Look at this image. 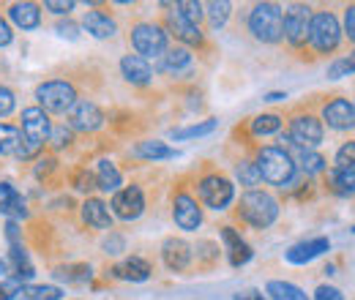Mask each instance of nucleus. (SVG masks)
Returning <instances> with one entry per match:
<instances>
[{"instance_id":"1","label":"nucleus","mask_w":355,"mask_h":300,"mask_svg":"<svg viewBox=\"0 0 355 300\" xmlns=\"http://www.w3.org/2000/svg\"><path fill=\"white\" fill-rule=\"evenodd\" d=\"M254 167H257L260 177H263L266 183L279 186V188L293 186V183H295V177H298V170H295L293 159L287 156V150L273 148V145H268V148H263V150L257 153Z\"/></svg>"},{"instance_id":"2","label":"nucleus","mask_w":355,"mask_h":300,"mask_svg":"<svg viewBox=\"0 0 355 300\" xmlns=\"http://www.w3.org/2000/svg\"><path fill=\"white\" fill-rule=\"evenodd\" d=\"M249 30L263 44L282 42L284 39V11L276 3H257L249 14Z\"/></svg>"},{"instance_id":"3","label":"nucleus","mask_w":355,"mask_h":300,"mask_svg":"<svg viewBox=\"0 0 355 300\" xmlns=\"http://www.w3.org/2000/svg\"><path fill=\"white\" fill-rule=\"evenodd\" d=\"M238 215H241L246 224H252L254 229H268V227L276 221V215H279V202H276L268 191L252 188V191H246V194L241 197V202H238Z\"/></svg>"},{"instance_id":"4","label":"nucleus","mask_w":355,"mask_h":300,"mask_svg":"<svg viewBox=\"0 0 355 300\" xmlns=\"http://www.w3.org/2000/svg\"><path fill=\"white\" fill-rule=\"evenodd\" d=\"M342 42V28H339V19L331 14V11H317V14H311V25H309V44L317 49V52H322V55H328V52H334L336 46Z\"/></svg>"},{"instance_id":"5","label":"nucleus","mask_w":355,"mask_h":300,"mask_svg":"<svg viewBox=\"0 0 355 300\" xmlns=\"http://www.w3.org/2000/svg\"><path fill=\"white\" fill-rule=\"evenodd\" d=\"M36 98L44 112H69L77 101V90L66 80H49L36 87Z\"/></svg>"},{"instance_id":"6","label":"nucleus","mask_w":355,"mask_h":300,"mask_svg":"<svg viewBox=\"0 0 355 300\" xmlns=\"http://www.w3.org/2000/svg\"><path fill=\"white\" fill-rule=\"evenodd\" d=\"M132 46L139 58H162L167 52V33L153 22H139L132 30Z\"/></svg>"},{"instance_id":"7","label":"nucleus","mask_w":355,"mask_h":300,"mask_svg":"<svg viewBox=\"0 0 355 300\" xmlns=\"http://www.w3.org/2000/svg\"><path fill=\"white\" fill-rule=\"evenodd\" d=\"M197 191H200V200L211 211H227L232 205V200H235V186L224 175H208V177H202L200 186H197Z\"/></svg>"},{"instance_id":"8","label":"nucleus","mask_w":355,"mask_h":300,"mask_svg":"<svg viewBox=\"0 0 355 300\" xmlns=\"http://www.w3.org/2000/svg\"><path fill=\"white\" fill-rule=\"evenodd\" d=\"M309 25H311V8L304 3H293L284 11V39L293 46H304L309 42Z\"/></svg>"},{"instance_id":"9","label":"nucleus","mask_w":355,"mask_h":300,"mask_svg":"<svg viewBox=\"0 0 355 300\" xmlns=\"http://www.w3.org/2000/svg\"><path fill=\"white\" fill-rule=\"evenodd\" d=\"M49 134H52V123H49V115L42 107L22 109V139L25 142L44 148V142H49Z\"/></svg>"},{"instance_id":"10","label":"nucleus","mask_w":355,"mask_h":300,"mask_svg":"<svg viewBox=\"0 0 355 300\" xmlns=\"http://www.w3.org/2000/svg\"><path fill=\"white\" fill-rule=\"evenodd\" d=\"M104 126V112L88 101V98H77L74 104H71V109H69V129L74 131H96Z\"/></svg>"},{"instance_id":"11","label":"nucleus","mask_w":355,"mask_h":300,"mask_svg":"<svg viewBox=\"0 0 355 300\" xmlns=\"http://www.w3.org/2000/svg\"><path fill=\"white\" fill-rule=\"evenodd\" d=\"M145 211V197H142V188L139 186H126L121 191H115L112 197V213L123 221H134L139 218Z\"/></svg>"},{"instance_id":"12","label":"nucleus","mask_w":355,"mask_h":300,"mask_svg":"<svg viewBox=\"0 0 355 300\" xmlns=\"http://www.w3.org/2000/svg\"><path fill=\"white\" fill-rule=\"evenodd\" d=\"M282 150H287V156L293 159V164H295V170L306 172V175H317V172L325 170V159L317 153V150H311V148H301V145H295L287 134L282 136Z\"/></svg>"},{"instance_id":"13","label":"nucleus","mask_w":355,"mask_h":300,"mask_svg":"<svg viewBox=\"0 0 355 300\" xmlns=\"http://www.w3.org/2000/svg\"><path fill=\"white\" fill-rule=\"evenodd\" d=\"M295 145H301V148H317L320 142H322V123L317 121V118H311V115H295L293 118V123H290V134H287Z\"/></svg>"},{"instance_id":"14","label":"nucleus","mask_w":355,"mask_h":300,"mask_svg":"<svg viewBox=\"0 0 355 300\" xmlns=\"http://www.w3.org/2000/svg\"><path fill=\"white\" fill-rule=\"evenodd\" d=\"M173 218H175V224L180 227V229L194 232V229L202 224V208L197 205L194 197H189V194H178L175 202H173Z\"/></svg>"},{"instance_id":"15","label":"nucleus","mask_w":355,"mask_h":300,"mask_svg":"<svg viewBox=\"0 0 355 300\" xmlns=\"http://www.w3.org/2000/svg\"><path fill=\"white\" fill-rule=\"evenodd\" d=\"M162 257H164V265H167L170 270L183 273V270H189V265H191V259H194V252H191V246H189L186 240H180V238H167L164 246H162Z\"/></svg>"},{"instance_id":"16","label":"nucleus","mask_w":355,"mask_h":300,"mask_svg":"<svg viewBox=\"0 0 355 300\" xmlns=\"http://www.w3.org/2000/svg\"><path fill=\"white\" fill-rule=\"evenodd\" d=\"M322 118L328 121V126L336 131H347L355 126V107L347 98H334L325 104L322 109Z\"/></svg>"},{"instance_id":"17","label":"nucleus","mask_w":355,"mask_h":300,"mask_svg":"<svg viewBox=\"0 0 355 300\" xmlns=\"http://www.w3.org/2000/svg\"><path fill=\"white\" fill-rule=\"evenodd\" d=\"M222 240H224V249H227V254H230V265L232 267H241V265H246L249 259H252V246L232 229V227H222Z\"/></svg>"},{"instance_id":"18","label":"nucleus","mask_w":355,"mask_h":300,"mask_svg":"<svg viewBox=\"0 0 355 300\" xmlns=\"http://www.w3.org/2000/svg\"><path fill=\"white\" fill-rule=\"evenodd\" d=\"M121 71L126 77V82L132 85H148L153 80V71H150V63L139 55H123L121 58Z\"/></svg>"},{"instance_id":"19","label":"nucleus","mask_w":355,"mask_h":300,"mask_svg":"<svg viewBox=\"0 0 355 300\" xmlns=\"http://www.w3.org/2000/svg\"><path fill=\"white\" fill-rule=\"evenodd\" d=\"M331 249L328 238H314V240H304V243H295L290 252H287V262L293 265H306L311 259H317L320 254H325Z\"/></svg>"},{"instance_id":"20","label":"nucleus","mask_w":355,"mask_h":300,"mask_svg":"<svg viewBox=\"0 0 355 300\" xmlns=\"http://www.w3.org/2000/svg\"><path fill=\"white\" fill-rule=\"evenodd\" d=\"M36 276V270H33V265H31V257H28V252L22 249V243L19 240H14L11 243V267H8V279H14V281H31Z\"/></svg>"},{"instance_id":"21","label":"nucleus","mask_w":355,"mask_h":300,"mask_svg":"<svg viewBox=\"0 0 355 300\" xmlns=\"http://www.w3.org/2000/svg\"><path fill=\"white\" fill-rule=\"evenodd\" d=\"M8 17L22 30H36L42 25V8L36 3H14L8 8Z\"/></svg>"},{"instance_id":"22","label":"nucleus","mask_w":355,"mask_h":300,"mask_svg":"<svg viewBox=\"0 0 355 300\" xmlns=\"http://www.w3.org/2000/svg\"><path fill=\"white\" fill-rule=\"evenodd\" d=\"M112 273L118 276V279H123V281H148L150 279V273H153V267H150V262L142 257H129L123 259L121 265H115L112 267Z\"/></svg>"},{"instance_id":"23","label":"nucleus","mask_w":355,"mask_h":300,"mask_svg":"<svg viewBox=\"0 0 355 300\" xmlns=\"http://www.w3.org/2000/svg\"><path fill=\"white\" fill-rule=\"evenodd\" d=\"M167 28H170V33H173L175 39H180L183 44H191V46H200V44H202L200 28L191 25V22H186L178 11H170V17H167Z\"/></svg>"},{"instance_id":"24","label":"nucleus","mask_w":355,"mask_h":300,"mask_svg":"<svg viewBox=\"0 0 355 300\" xmlns=\"http://www.w3.org/2000/svg\"><path fill=\"white\" fill-rule=\"evenodd\" d=\"M83 25H85V30H88L93 39H112L115 30H118V25L104 11H85Z\"/></svg>"},{"instance_id":"25","label":"nucleus","mask_w":355,"mask_h":300,"mask_svg":"<svg viewBox=\"0 0 355 300\" xmlns=\"http://www.w3.org/2000/svg\"><path fill=\"white\" fill-rule=\"evenodd\" d=\"M189 66H191V52L186 46H167V52L162 55L159 71H164V74H180Z\"/></svg>"},{"instance_id":"26","label":"nucleus","mask_w":355,"mask_h":300,"mask_svg":"<svg viewBox=\"0 0 355 300\" xmlns=\"http://www.w3.org/2000/svg\"><path fill=\"white\" fill-rule=\"evenodd\" d=\"M83 221L93 227V229H107L112 227V215H110V208L101 202V200H88L83 205Z\"/></svg>"},{"instance_id":"27","label":"nucleus","mask_w":355,"mask_h":300,"mask_svg":"<svg viewBox=\"0 0 355 300\" xmlns=\"http://www.w3.org/2000/svg\"><path fill=\"white\" fill-rule=\"evenodd\" d=\"M96 188L101 191H121V172L112 161H98L96 167Z\"/></svg>"},{"instance_id":"28","label":"nucleus","mask_w":355,"mask_h":300,"mask_svg":"<svg viewBox=\"0 0 355 300\" xmlns=\"http://www.w3.org/2000/svg\"><path fill=\"white\" fill-rule=\"evenodd\" d=\"M266 295L270 300H309L301 287H295L290 281H268Z\"/></svg>"},{"instance_id":"29","label":"nucleus","mask_w":355,"mask_h":300,"mask_svg":"<svg viewBox=\"0 0 355 300\" xmlns=\"http://www.w3.org/2000/svg\"><path fill=\"white\" fill-rule=\"evenodd\" d=\"M60 298H63V290L60 287H52V284H28L17 295V300H60Z\"/></svg>"},{"instance_id":"30","label":"nucleus","mask_w":355,"mask_h":300,"mask_svg":"<svg viewBox=\"0 0 355 300\" xmlns=\"http://www.w3.org/2000/svg\"><path fill=\"white\" fill-rule=\"evenodd\" d=\"M134 153H137L139 159H148V161H162V159H173V156H178L170 145L156 142V139H153V142H139Z\"/></svg>"},{"instance_id":"31","label":"nucleus","mask_w":355,"mask_h":300,"mask_svg":"<svg viewBox=\"0 0 355 300\" xmlns=\"http://www.w3.org/2000/svg\"><path fill=\"white\" fill-rule=\"evenodd\" d=\"M331 188L342 197H350L355 194V170H342V167H334L331 170Z\"/></svg>"},{"instance_id":"32","label":"nucleus","mask_w":355,"mask_h":300,"mask_svg":"<svg viewBox=\"0 0 355 300\" xmlns=\"http://www.w3.org/2000/svg\"><path fill=\"white\" fill-rule=\"evenodd\" d=\"M55 276L63 279V281H69V284H83V281H90L93 267L85 265V262H74V265H63V267H58Z\"/></svg>"},{"instance_id":"33","label":"nucleus","mask_w":355,"mask_h":300,"mask_svg":"<svg viewBox=\"0 0 355 300\" xmlns=\"http://www.w3.org/2000/svg\"><path fill=\"white\" fill-rule=\"evenodd\" d=\"M19 145H22V131L8 123H0V156H17Z\"/></svg>"},{"instance_id":"34","label":"nucleus","mask_w":355,"mask_h":300,"mask_svg":"<svg viewBox=\"0 0 355 300\" xmlns=\"http://www.w3.org/2000/svg\"><path fill=\"white\" fill-rule=\"evenodd\" d=\"M205 8H208L205 14H208V19H211V28H214V30L224 28V22L230 19V11H232V6H230L227 0H216V3H208Z\"/></svg>"},{"instance_id":"35","label":"nucleus","mask_w":355,"mask_h":300,"mask_svg":"<svg viewBox=\"0 0 355 300\" xmlns=\"http://www.w3.org/2000/svg\"><path fill=\"white\" fill-rule=\"evenodd\" d=\"M0 213L14 215V218H25V215H28L25 200L19 197V191H14V194H8V197H0Z\"/></svg>"},{"instance_id":"36","label":"nucleus","mask_w":355,"mask_h":300,"mask_svg":"<svg viewBox=\"0 0 355 300\" xmlns=\"http://www.w3.org/2000/svg\"><path fill=\"white\" fill-rule=\"evenodd\" d=\"M279 129H282V118L273 115V112L254 118V123H252V134L254 136H268V134H276Z\"/></svg>"},{"instance_id":"37","label":"nucleus","mask_w":355,"mask_h":300,"mask_svg":"<svg viewBox=\"0 0 355 300\" xmlns=\"http://www.w3.org/2000/svg\"><path fill=\"white\" fill-rule=\"evenodd\" d=\"M205 6L202 3H194V0H180V3H175V11L186 19V22H191V25H200V19H202V11Z\"/></svg>"},{"instance_id":"38","label":"nucleus","mask_w":355,"mask_h":300,"mask_svg":"<svg viewBox=\"0 0 355 300\" xmlns=\"http://www.w3.org/2000/svg\"><path fill=\"white\" fill-rule=\"evenodd\" d=\"M347 74H355V52H350L347 58L334 60V63L328 66V77H331V80H342V77H347Z\"/></svg>"},{"instance_id":"39","label":"nucleus","mask_w":355,"mask_h":300,"mask_svg":"<svg viewBox=\"0 0 355 300\" xmlns=\"http://www.w3.org/2000/svg\"><path fill=\"white\" fill-rule=\"evenodd\" d=\"M235 175H238V180H241V186H257L263 177H260V172H257V167L252 164V161H241L238 167H235Z\"/></svg>"},{"instance_id":"40","label":"nucleus","mask_w":355,"mask_h":300,"mask_svg":"<svg viewBox=\"0 0 355 300\" xmlns=\"http://www.w3.org/2000/svg\"><path fill=\"white\" fill-rule=\"evenodd\" d=\"M216 129V121H202L197 126H186V129H178L173 131V139H189V136H205L211 131Z\"/></svg>"},{"instance_id":"41","label":"nucleus","mask_w":355,"mask_h":300,"mask_svg":"<svg viewBox=\"0 0 355 300\" xmlns=\"http://www.w3.org/2000/svg\"><path fill=\"white\" fill-rule=\"evenodd\" d=\"M336 167L342 170H355V142H345L336 150Z\"/></svg>"},{"instance_id":"42","label":"nucleus","mask_w":355,"mask_h":300,"mask_svg":"<svg viewBox=\"0 0 355 300\" xmlns=\"http://www.w3.org/2000/svg\"><path fill=\"white\" fill-rule=\"evenodd\" d=\"M71 183H74V188H77V191L90 194V191L96 188V175L88 172V170H77L74 172V177H71Z\"/></svg>"},{"instance_id":"43","label":"nucleus","mask_w":355,"mask_h":300,"mask_svg":"<svg viewBox=\"0 0 355 300\" xmlns=\"http://www.w3.org/2000/svg\"><path fill=\"white\" fill-rule=\"evenodd\" d=\"M49 142H52V148H66L69 142H71V129H66V126H52V134H49Z\"/></svg>"},{"instance_id":"44","label":"nucleus","mask_w":355,"mask_h":300,"mask_svg":"<svg viewBox=\"0 0 355 300\" xmlns=\"http://www.w3.org/2000/svg\"><path fill=\"white\" fill-rule=\"evenodd\" d=\"M205 259L208 265H214L216 259H219V246L216 243H211V240H202V243H197V259Z\"/></svg>"},{"instance_id":"45","label":"nucleus","mask_w":355,"mask_h":300,"mask_svg":"<svg viewBox=\"0 0 355 300\" xmlns=\"http://www.w3.org/2000/svg\"><path fill=\"white\" fill-rule=\"evenodd\" d=\"M22 287H25V284H19V281H14V279H6V281L0 284V300H14L19 295Z\"/></svg>"},{"instance_id":"46","label":"nucleus","mask_w":355,"mask_h":300,"mask_svg":"<svg viewBox=\"0 0 355 300\" xmlns=\"http://www.w3.org/2000/svg\"><path fill=\"white\" fill-rule=\"evenodd\" d=\"M14 104H17L14 93H11L6 85H0V118H6V115L14 109Z\"/></svg>"},{"instance_id":"47","label":"nucleus","mask_w":355,"mask_h":300,"mask_svg":"<svg viewBox=\"0 0 355 300\" xmlns=\"http://www.w3.org/2000/svg\"><path fill=\"white\" fill-rule=\"evenodd\" d=\"M44 8L52 11V14H60V17H63V14H69V11L74 8V3H71V0H46Z\"/></svg>"},{"instance_id":"48","label":"nucleus","mask_w":355,"mask_h":300,"mask_svg":"<svg viewBox=\"0 0 355 300\" xmlns=\"http://www.w3.org/2000/svg\"><path fill=\"white\" fill-rule=\"evenodd\" d=\"M55 30H58L63 39H69V42H77V39H80V28H77L74 22H60Z\"/></svg>"},{"instance_id":"49","label":"nucleus","mask_w":355,"mask_h":300,"mask_svg":"<svg viewBox=\"0 0 355 300\" xmlns=\"http://www.w3.org/2000/svg\"><path fill=\"white\" fill-rule=\"evenodd\" d=\"M55 167H58V161H55V159H42V161H39V167H36V177L44 183L46 177L55 172Z\"/></svg>"},{"instance_id":"50","label":"nucleus","mask_w":355,"mask_h":300,"mask_svg":"<svg viewBox=\"0 0 355 300\" xmlns=\"http://www.w3.org/2000/svg\"><path fill=\"white\" fill-rule=\"evenodd\" d=\"M314 300H345L342 298V292L336 290V287H317V292H314Z\"/></svg>"},{"instance_id":"51","label":"nucleus","mask_w":355,"mask_h":300,"mask_svg":"<svg viewBox=\"0 0 355 300\" xmlns=\"http://www.w3.org/2000/svg\"><path fill=\"white\" fill-rule=\"evenodd\" d=\"M345 33L350 42H355V6H347L345 11Z\"/></svg>"},{"instance_id":"52","label":"nucleus","mask_w":355,"mask_h":300,"mask_svg":"<svg viewBox=\"0 0 355 300\" xmlns=\"http://www.w3.org/2000/svg\"><path fill=\"white\" fill-rule=\"evenodd\" d=\"M104 249H107V254H121L123 252V238L121 235H110L104 240Z\"/></svg>"},{"instance_id":"53","label":"nucleus","mask_w":355,"mask_h":300,"mask_svg":"<svg viewBox=\"0 0 355 300\" xmlns=\"http://www.w3.org/2000/svg\"><path fill=\"white\" fill-rule=\"evenodd\" d=\"M14 39V33H11V28H8V22L0 17V46H8Z\"/></svg>"},{"instance_id":"54","label":"nucleus","mask_w":355,"mask_h":300,"mask_svg":"<svg viewBox=\"0 0 355 300\" xmlns=\"http://www.w3.org/2000/svg\"><path fill=\"white\" fill-rule=\"evenodd\" d=\"M235 300H268L260 290H246V292H238Z\"/></svg>"},{"instance_id":"55","label":"nucleus","mask_w":355,"mask_h":300,"mask_svg":"<svg viewBox=\"0 0 355 300\" xmlns=\"http://www.w3.org/2000/svg\"><path fill=\"white\" fill-rule=\"evenodd\" d=\"M282 98H287L284 93H268L266 96V101H282Z\"/></svg>"},{"instance_id":"56","label":"nucleus","mask_w":355,"mask_h":300,"mask_svg":"<svg viewBox=\"0 0 355 300\" xmlns=\"http://www.w3.org/2000/svg\"><path fill=\"white\" fill-rule=\"evenodd\" d=\"M0 276H8V265L0 259Z\"/></svg>"},{"instance_id":"57","label":"nucleus","mask_w":355,"mask_h":300,"mask_svg":"<svg viewBox=\"0 0 355 300\" xmlns=\"http://www.w3.org/2000/svg\"><path fill=\"white\" fill-rule=\"evenodd\" d=\"M353 232H355V229H353Z\"/></svg>"}]
</instances>
